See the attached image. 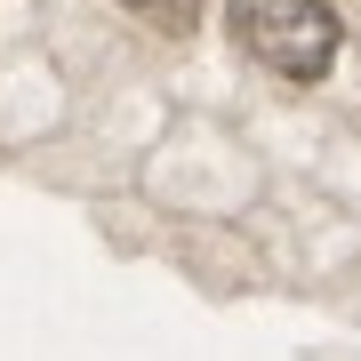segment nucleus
<instances>
[{"instance_id":"obj_2","label":"nucleus","mask_w":361,"mask_h":361,"mask_svg":"<svg viewBox=\"0 0 361 361\" xmlns=\"http://www.w3.org/2000/svg\"><path fill=\"white\" fill-rule=\"evenodd\" d=\"M129 16H145L153 32H193L201 25V0H121Z\"/></svg>"},{"instance_id":"obj_1","label":"nucleus","mask_w":361,"mask_h":361,"mask_svg":"<svg viewBox=\"0 0 361 361\" xmlns=\"http://www.w3.org/2000/svg\"><path fill=\"white\" fill-rule=\"evenodd\" d=\"M233 40L281 80H322L337 65V8L329 0H225Z\"/></svg>"}]
</instances>
